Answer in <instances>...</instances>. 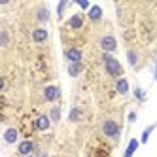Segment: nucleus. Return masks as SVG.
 <instances>
[{
	"label": "nucleus",
	"mask_w": 157,
	"mask_h": 157,
	"mask_svg": "<svg viewBox=\"0 0 157 157\" xmlns=\"http://www.w3.org/2000/svg\"><path fill=\"white\" fill-rule=\"evenodd\" d=\"M59 95H61V91H59V87H55V85H49V87L44 89V97H46V100H57Z\"/></svg>",
	"instance_id": "obj_4"
},
{
	"label": "nucleus",
	"mask_w": 157,
	"mask_h": 157,
	"mask_svg": "<svg viewBox=\"0 0 157 157\" xmlns=\"http://www.w3.org/2000/svg\"><path fill=\"white\" fill-rule=\"evenodd\" d=\"M78 4H80V8H83V10H91V4L85 2V0H78Z\"/></svg>",
	"instance_id": "obj_22"
},
{
	"label": "nucleus",
	"mask_w": 157,
	"mask_h": 157,
	"mask_svg": "<svg viewBox=\"0 0 157 157\" xmlns=\"http://www.w3.org/2000/svg\"><path fill=\"white\" fill-rule=\"evenodd\" d=\"M51 119H53V121H59V119H61V108L55 106V108L51 110Z\"/></svg>",
	"instance_id": "obj_18"
},
{
	"label": "nucleus",
	"mask_w": 157,
	"mask_h": 157,
	"mask_svg": "<svg viewBox=\"0 0 157 157\" xmlns=\"http://www.w3.org/2000/svg\"><path fill=\"white\" fill-rule=\"evenodd\" d=\"M27 157H32V155H27Z\"/></svg>",
	"instance_id": "obj_26"
},
{
	"label": "nucleus",
	"mask_w": 157,
	"mask_h": 157,
	"mask_svg": "<svg viewBox=\"0 0 157 157\" xmlns=\"http://www.w3.org/2000/svg\"><path fill=\"white\" fill-rule=\"evenodd\" d=\"M78 117H80V110H78V108H74V110L70 112V121H76Z\"/></svg>",
	"instance_id": "obj_21"
},
{
	"label": "nucleus",
	"mask_w": 157,
	"mask_h": 157,
	"mask_svg": "<svg viewBox=\"0 0 157 157\" xmlns=\"http://www.w3.org/2000/svg\"><path fill=\"white\" fill-rule=\"evenodd\" d=\"M38 157H48V155H46V153H40V155H38Z\"/></svg>",
	"instance_id": "obj_25"
},
{
	"label": "nucleus",
	"mask_w": 157,
	"mask_h": 157,
	"mask_svg": "<svg viewBox=\"0 0 157 157\" xmlns=\"http://www.w3.org/2000/svg\"><path fill=\"white\" fill-rule=\"evenodd\" d=\"M66 59H68L70 63H80L82 61V51L78 49V48H70V49H66Z\"/></svg>",
	"instance_id": "obj_5"
},
{
	"label": "nucleus",
	"mask_w": 157,
	"mask_h": 157,
	"mask_svg": "<svg viewBox=\"0 0 157 157\" xmlns=\"http://www.w3.org/2000/svg\"><path fill=\"white\" fill-rule=\"evenodd\" d=\"M8 42V36H6V32H2V44H6Z\"/></svg>",
	"instance_id": "obj_24"
},
{
	"label": "nucleus",
	"mask_w": 157,
	"mask_h": 157,
	"mask_svg": "<svg viewBox=\"0 0 157 157\" xmlns=\"http://www.w3.org/2000/svg\"><path fill=\"white\" fill-rule=\"evenodd\" d=\"M17 150H19V153L23 155V157H27V155H30L32 151H34V144H32L30 140H25V142H21V144H19V148H17Z\"/></svg>",
	"instance_id": "obj_6"
},
{
	"label": "nucleus",
	"mask_w": 157,
	"mask_h": 157,
	"mask_svg": "<svg viewBox=\"0 0 157 157\" xmlns=\"http://www.w3.org/2000/svg\"><path fill=\"white\" fill-rule=\"evenodd\" d=\"M102 61H104V64H106V70H108V74H110V76H121L123 68H121V64H119V61H117V59H114L110 53H104Z\"/></svg>",
	"instance_id": "obj_1"
},
{
	"label": "nucleus",
	"mask_w": 157,
	"mask_h": 157,
	"mask_svg": "<svg viewBox=\"0 0 157 157\" xmlns=\"http://www.w3.org/2000/svg\"><path fill=\"white\" fill-rule=\"evenodd\" d=\"M72 29H80L82 25H83V17L80 15V13H78V15H72L70 17V23H68Z\"/></svg>",
	"instance_id": "obj_13"
},
{
	"label": "nucleus",
	"mask_w": 157,
	"mask_h": 157,
	"mask_svg": "<svg viewBox=\"0 0 157 157\" xmlns=\"http://www.w3.org/2000/svg\"><path fill=\"white\" fill-rule=\"evenodd\" d=\"M102 132L106 134V136H110V138H117L119 136V125L116 121L108 119V121L102 123Z\"/></svg>",
	"instance_id": "obj_2"
},
{
	"label": "nucleus",
	"mask_w": 157,
	"mask_h": 157,
	"mask_svg": "<svg viewBox=\"0 0 157 157\" xmlns=\"http://www.w3.org/2000/svg\"><path fill=\"white\" fill-rule=\"evenodd\" d=\"M100 17H102V8L100 6H91V10H89V19L91 21H100Z\"/></svg>",
	"instance_id": "obj_9"
},
{
	"label": "nucleus",
	"mask_w": 157,
	"mask_h": 157,
	"mask_svg": "<svg viewBox=\"0 0 157 157\" xmlns=\"http://www.w3.org/2000/svg\"><path fill=\"white\" fill-rule=\"evenodd\" d=\"M134 119H136V114H134V112H131V114H129V121H131V123H132V121H134Z\"/></svg>",
	"instance_id": "obj_23"
},
{
	"label": "nucleus",
	"mask_w": 157,
	"mask_h": 157,
	"mask_svg": "<svg viewBox=\"0 0 157 157\" xmlns=\"http://www.w3.org/2000/svg\"><path fill=\"white\" fill-rule=\"evenodd\" d=\"M48 38V30L46 29H36L34 32H32V40L34 42H44Z\"/></svg>",
	"instance_id": "obj_12"
},
{
	"label": "nucleus",
	"mask_w": 157,
	"mask_h": 157,
	"mask_svg": "<svg viewBox=\"0 0 157 157\" xmlns=\"http://www.w3.org/2000/svg\"><path fill=\"white\" fill-rule=\"evenodd\" d=\"M116 91H117L119 95H127V93H129V82L125 80V78L117 80V83H116Z\"/></svg>",
	"instance_id": "obj_8"
},
{
	"label": "nucleus",
	"mask_w": 157,
	"mask_h": 157,
	"mask_svg": "<svg viewBox=\"0 0 157 157\" xmlns=\"http://www.w3.org/2000/svg\"><path fill=\"white\" fill-rule=\"evenodd\" d=\"M38 19H40V21H48V19H49L48 8H40V10H38Z\"/></svg>",
	"instance_id": "obj_17"
},
{
	"label": "nucleus",
	"mask_w": 157,
	"mask_h": 157,
	"mask_svg": "<svg viewBox=\"0 0 157 157\" xmlns=\"http://www.w3.org/2000/svg\"><path fill=\"white\" fill-rule=\"evenodd\" d=\"M66 0H63V2H59V6H57V15H59V19L63 17V12H64V8H66Z\"/></svg>",
	"instance_id": "obj_20"
},
{
	"label": "nucleus",
	"mask_w": 157,
	"mask_h": 157,
	"mask_svg": "<svg viewBox=\"0 0 157 157\" xmlns=\"http://www.w3.org/2000/svg\"><path fill=\"white\" fill-rule=\"evenodd\" d=\"M134 97H136L138 100H146V93H144V89L136 87V89H134Z\"/></svg>",
	"instance_id": "obj_19"
},
{
	"label": "nucleus",
	"mask_w": 157,
	"mask_h": 157,
	"mask_svg": "<svg viewBox=\"0 0 157 157\" xmlns=\"http://www.w3.org/2000/svg\"><path fill=\"white\" fill-rule=\"evenodd\" d=\"M138 146H140V142H138L136 138H132V140L129 142V146H127V150H125V157H132V153L138 150Z\"/></svg>",
	"instance_id": "obj_11"
},
{
	"label": "nucleus",
	"mask_w": 157,
	"mask_h": 157,
	"mask_svg": "<svg viewBox=\"0 0 157 157\" xmlns=\"http://www.w3.org/2000/svg\"><path fill=\"white\" fill-rule=\"evenodd\" d=\"M100 48L104 49V53H110V51H114V49L117 48V42H116V38H114V36L106 34L102 40H100Z\"/></svg>",
	"instance_id": "obj_3"
},
{
	"label": "nucleus",
	"mask_w": 157,
	"mask_h": 157,
	"mask_svg": "<svg viewBox=\"0 0 157 157\" xmlns=\"http://www.w3.org/2000/svg\"><path fill=\"white\" fill-rule=\"evenodd\" d=\"M80 72H82V64H80V63H70V66H68V74H70L72 78H76Z\"/></svg>",
	"instance_id": "obj_14"
},
{
	"label": "nucleus",
	"mask_w": 157,
	"mask_h": 157,
	"mask_svg": "<svg viewBox=\"0 0 157 157\" xmlns=\"http://www.w3.org/2000/svg\"><path fill=\"white\" fill-rule=\"evenodd\" d=\"M155 127H157V123H153V125H150L148 129H144V132H142V138H140V142H142V144H146V142H148L150 134H151V131H155Z\"/></svg>",
	"instance_id": "obj_15"
},
{
	"label": "nucleus",
	"mask_w": 157,
	"mask_h": 157,
	"mask_svg": "<svg viewBox=\"0 0 157 157\" xmlns=\"http://www.w3.org/2000/svg\"><path fill=\"white\" fill-rule=\"evenodd\" d=\"M4 140L8 142V144H13L15 140H17V129H6V132H4Z\"/></svg>",
	"instance_id": "obj_10"
},
{
	"label": "nucleus",
	"mask_w": 157,
	"mask_h": 157,
	"mask_svg": "<svg viewBox=\"0 0 157 157\" xmlns=\"http://www.w3.org/2000/svg\"><path fill=\"white\" fill-rule=\"evenodd\" d=\"M49 123H51V119H49L48 116H40V117L36 119L34 125H36L38 131H48V129H49Z\"/></svg>",
	"instance_id": "obj_7"
},
{
	"label": "nucleus",
	"mask_w": 157,
	"mask_h": 157,
	"mask_svg": "<svg viewBox=\"0 0 157 157\" xmlns=\"http://www.w3.org/2000/svg\"><path fill=\"white\" fill-rule=\"evenodd\" d=\"M127 59H129V64H131V66H136V63H138L136 51H134V49H129V51H127Z\"/></svg>",
	"instance_id": "obj_16"
}]
</instances>
